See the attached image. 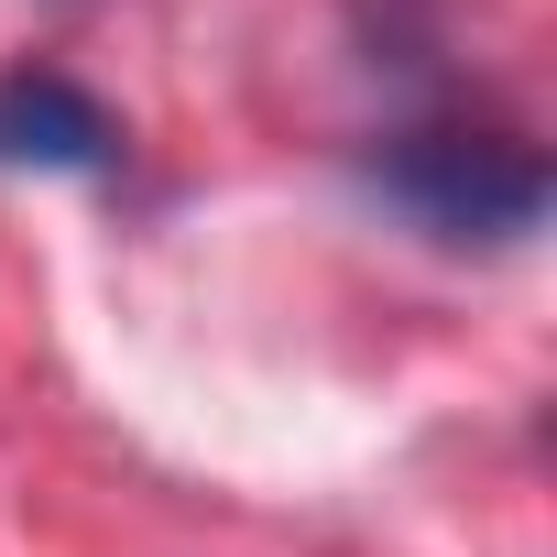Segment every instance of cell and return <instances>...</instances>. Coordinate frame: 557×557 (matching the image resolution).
<instances>
[{"label": "cell", "instance_id": "obj_1", "mask_svg": "<svg viewBox=\"0 0 557 557\" xmlns=\"http://www.w3.org/2000/svg\"><path fill=\"white\" fill-rule=\"evenodd\" d=\"M372 186L394 208H416L437 240H524L546 219V164L535 143H503V132H405Z\"/></svg>", "mask_w": 557, "mask_h": 557}, {"label": "cell", "instance_id": "obj_2", "mask_svg": "<svg viewBox=\"0 0 557 557\" xmlns=\"http://www.w3.org/2000/svg\"><path fill=\"white\" fill-rule=\"evenodd\" d=\"M121 153V121L66 88V77H0V164H45V175H99Z\"/></svg>", "mask_w": 557, "mask_h": 557}]
</instances>
